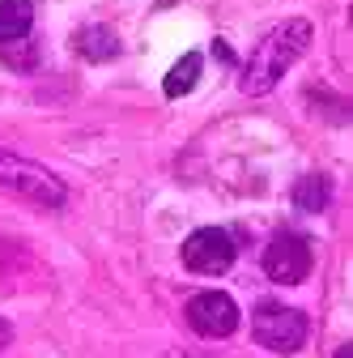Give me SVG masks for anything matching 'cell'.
Here are the masks:
<instances>
[{
    "instance_id": "cell-6",
    "label": "cell",
    "mask_w": 353,
    "mask_h": 358,
    "mask_svg": "<svg viewBox=\"0 0 353 358\" xmlns=\"http://www.w3.org/2000/svg\"><path fill=\"white\" fill-rule=\"evenodd\" d=\"M188 320L200 337H230L239 329V307H234L230 294L209 290V294H196L188 303Z\"/></svg>"
},
{
    "instance_id": "cell-7",
    "label": "cell",
    "mask_w": 353,
    "mask_h": 358,
    "mask_svg": "<svg viewBox=\"0 0 353 358\" xmlns=\"http://www.w3.org/2000/svg\"><path fill=\"white\" fill-rule=\"evenodd\" d=\"M200 69H204V56H200V52H188V56L174 60V69H170L166 81H162L166 99H183V94H192L196 81H200Z\"/></svg>"
},
{
    "instance_id": "cell-5",
    "label": "cell",
    "mask_w": 353,
    "mask_h": 358,
    "mask_svg": "<svg viewBox=\"0 0 353 358\" xmlns=\"http://www.w3.org/2000/svg\"><path fill=\"white\" fill-rule=\"evenodd\" d=\"M264 273L277 286H298L311 273V248L298 235H273V243L264 248Z\"/></svg>"
},
{
    "instance_id": "cell-4",
    "label": "cell",
    "mask_w": 353,
    "mask_h": 358,
    "mask_svg": "<svg viewBox=\"0 0 353 358\" xmlns=\"http://www.w3.org/2000/svg\"><path fill=\"white\" fill-rule=\"evenodd\" d=\"M234 256H239V248H234V239L222 227H200L196 235L183 239V264L192 268V273H209V278L230 273Z\"/></svg>"
},
{
    "instance_id": "cell-9",
    "label": "cell",
    "mask_w": 353,
    "mask_h": 358,
    "mask_svg": "<svg viewBox=\"0 0 353 358\" xmlns=\"http://www.w3.org/2000/svg\"><path fill=\"white\" fill-rule=\"evenodd\" d=\"M77 52H81L85 60L103 64V60H115V56H119V38H115L107 26H85V30L77 34Z\"/></svg>"
},
{
    "instance_id": "cell-11",
    "label": "cell",
    "mask_w": 353,
    "mask_h": 358,
    "mask_svg": "<svg viewBox=\"0 0 353 358\" xmlns=\"http://www.w3.org/2000/svg\"><path fill=\"white\" fill-rule=\"evenodd\" d=\"M13 341V329H9V320H0V350H5Z\"/></svg>"
},
{
    "instance_id": "cell-8",
    "label": "cell",
    "mask_w": 353,
    "mask_h": 358,
    "mask_svg": "<svg viewBox=\"0 0 353 358\" xmlns=\"http://www.w3.org/2000/svg\"><path fill=\"white\" fill-rule=\"evenodd\" d=\"M34 26V5L30 0H0V43L26 38Z\"/></svg>"
},
{
    "instance_id": "cell-3",
    "label": "cell",
    "mask_w": 353,
    "mask_h": 358,
    "mask_svg": "<svg viewBox=\"0 0 353 358\" xmlns=\"http://www.w3.org/2000/svg\"><path fill=\"white\" fill-rule=\"evenodd\" d=\"M251 329H255L260 345H269L277 354H294L306 341V316L285 307V303H260L255 316H251Z\"/></svg>"
},
{
    "instance_id": "cell-2",
    "label": "cell",
    "mask_w": 353,
    "mask_h": 358,
    "mask_svg": "<svg viewBox=\"0 0 353 358\" xmlns=\"http://www.w3.org/2000/svg\"><path fill=\"white\" fill-rule=\"evenodd\" d=\"M0 184L22 192L26 201H38V205H47V209H60L68 201V188H64V179L52 175L47 166H38L30 158H17L9 150H0Z\"/></svg>"
},
{
    "instance_id": "cell-10",
    "label": "cell",
    "mask_w": 353,
    "mask_h": 358,
    "mask_svg": "<svg viewBox=\"0 0 353 358\" xmlns=\"http://www.w3.org/2000/svg\"><path fill=\"white\" fill-rule=\"evenodd\" d=\"M328 201H332V179L328 175H302L294 184V205L306 209V213L328 209Z\"/></svg>"
},
{
    "instance_id": "cell-12",
    "label": "cell",
    "mask_w": 353,
    "mask_h": 358,
    "mask_svg": "<svg viewBox=\"0 0 353 358\" xmlns=\"http://www.w3.org/2000/svg\"><path fill=\"white\" fill-rule=\"evenodd\" d=\"M336 358H349V345H340V350H336Z\"/></svg>"
},
{
    "instance_id": "cell-1",
    "label": "cell",
    "mask_w": 353,
    "mask_h": 358,
    "mask_svg": "<svg viewBox=\"0 0 353 358\" xmlns=\"http://www.w3.org/2000/svg\"><path fill=\"white\" fill-rule=\"evenodd\" d=\"M306 48H311V22L306 17H290V22L273 26L255 43V52L243 69V94H269Z\"/></svg>"
}]
</instances>
